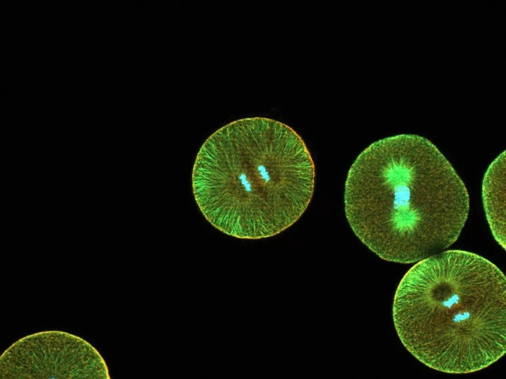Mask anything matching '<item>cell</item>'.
Segmentation results:
<instances>
[{"instance_id": "1", "label": "cell", "mask_w": 506, "mask_h": 379, "mask_svg": "<svg viewBox=\"0 0 506 379\" xmlns=\"http://www.w3.org/2000/svg\"><path fill=\"white\" fill-rule=\"evenodd\" d=\"M352 230L380 258L417 262L444 251L466 222L469 197L452 165L430 140L399 134L357 157L344 191Z\"/></svg>"}, {"instance_id": "2", "label": "cell", "mask_w": 506, "mask_h": 379, "mask_svg": "<svg viewBox=\"0 0 506 379\" xmlns=\"http://www.w3.org/2000/svg\"><path fill=\"white\" fill-rule=\"evenodd\" d=\"M315 167L302 137L291 127L263 117L221 127L200 148L194 164V196L207 220L242 239L273 237L307 209Z\"/></svg>"}, {"instance_id": "3", "label": "cell", "mask_w": 506, "mask_h": 379, "mask_svg": "<svg viewBox=\"0 0 506 379\" xmlns=\"http://www.w3.org/2000/svg\"><path fill=\"white\" fill-rule=\"evenodd\" d=\"M392 316L407 351L454 374L485 369L506 352V278L494 263L444 251L412 266L399 283Z\"/></svg>"}, {"instance_id": "4", "label": "cell", "mask_w": 506, "mask_h": 379, "mask_svg": "<svg viewBox=\"0 0 506 379\" xmlns=\"http://www.w3.org/2000/svg\"><path fill=\"white\" fill-rule=\"evenodd\" d=\"M0 379H110L89 343L73 335L43 332L14 343L0 357Z\"/></svg>"}, {"instance_id": "5", "label": "cell", "mask_w": 506, "mask_h": 379, "mask_svg": "<svg viewBox=\"0 0 506 379\" xmlns=\"http://www.w3.org/2000/svg\"><path fill=\"white\" fill-rule=\"evenodd\" d=\"M486 218L494 238L506 250V151L490 165L482 183Z\"/></svg>"}]
</instances>
